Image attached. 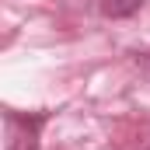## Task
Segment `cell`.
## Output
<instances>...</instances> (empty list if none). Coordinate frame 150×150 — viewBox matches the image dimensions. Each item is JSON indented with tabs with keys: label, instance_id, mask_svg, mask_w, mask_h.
I'll return each mask as SVG.
<instances>
[{
	"label": "cell",
	"instance_id": "6da1fadb",
	"mask_svg": "<svg viewBox=\"0 0 150 150\" xmlns=\"http://www.w3.org/2000/svg\"><path fill=\"white\" fill-rule=\"evenodd\" d=\"M45 119H49V112H35V115L4 112V126H7V150H38V133H42Z\"/></svg>",
	"mask_w": 150,
	"mask_h": 150
},
{
	"label": "cell",
	"instance_id": "7a4b0ae2",
	"mask_svg": "<svg viewBox=\"0 0 150 150\" xmlns=\"http://www.w3.org/2000/svg\"><path fill=\"white\" fill-rule=\"evenodd\" d=\"M143 7V0H101V14L105 18H129Z\"/></svg>",
	"mask_w": 150,
	"mask_h": 150
}]
</instances>
